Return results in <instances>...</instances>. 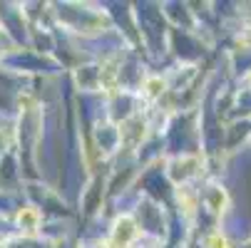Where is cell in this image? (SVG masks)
Masks as SVG:
<instances>
[{
  "label": "cell",
  "instance_id": "cell-1",
  "mask_svg": "<svg viewBox=\"0 0 251 248\" xmlns=\"http://www.w3.org/2000/svg\"><path fill=\"white\" fill-rule=\"evenodd\" d=\"M129 236H134V224L129 219H122L117 224V246H127Z\"/></svg>",
  "mask_w": 251,
  "mask_h": 248
},
{
  "label": "cell",
  "instance_id": "cell-2",
  "mask_svg": "<svg viewBox=\"0 0 251 248\" xmlns=\"http://www.w3.org/2000/svg\"><path fill=\"white\" fill-rule=\"evenodd\" d=\"M209 243H211V248H226V241H224V238H219V236H217V238H211Z\"/></svg>",
  "mask_w": 251,
  "mask_h": 248
}]
</instances>
